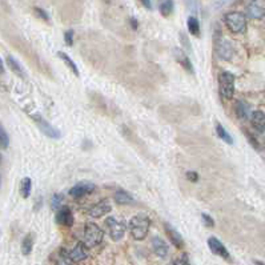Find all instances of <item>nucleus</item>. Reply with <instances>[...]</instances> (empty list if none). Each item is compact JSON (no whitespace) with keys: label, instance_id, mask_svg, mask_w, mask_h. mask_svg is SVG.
I'll return each instance as SVG.
<instances>
[{"label":"nucleus","instance_id":"obj_20","mask_svg":"<svg viewBox=\"0 0 265 265\" xmlns=\"http://www.w3.org/2000/svg\"><path fill=\"white\" fill-rule=\"evenodd\" d=\"M57 56L62 59L63 62H64V64H66V66L68 67V68H70V70H71L76 76H79V68H77V66H76L75 62L72 60L71 57L68 56V55L64 52H57Z\"/></svg>","mask_w":265,"mask_h":265},{"label":"nucleus","instance_id":"obj_29","mask_svg":"<svg viewBox=\"0 0 265 265\" xmlns=\"http://www.w3.org/2000/svg\"><path fill=\"white\" fill-rule=\"evenodd\" d=\"M201 218H203V223L205 224V227H211V228L215 227V221H213V218L211 217V216L203 213V215H201Z\"/></svg>","mask_w":265,"mask_h":265},{"label":"nucleus","instance_id":"obj_13","mask_svg":"<svg viewBox=\"0 0 265 265\" xmlns=\"http://www.w3.org/2000/svg\"><path fill=\"white\" fill-rule=\"evenodd\" d=\"M152 249L157 256H160L161 259H164L168 255V245L160 237H153L152 239Z\"/></svg>","mask_w":265,"mask_h":265},{"label":"nucleus","instance_id":"obj_34","mask_svg":"<svg viewBox=\"0 0 265 265\" xmlns=\"http://www.w3.org/2000/svg\"><path fill=\"white\" fill-rule=\"evenodd\" d=\"M35 11H36V12H38V15H40V16H42L43 19H44V20H48V15L46 14V12H44V11H43L42 8H35Z\"/></svg>","mask_w":265,"mask_h":265},{"label":"nucleus","instance_id":"obj_27","mask_svg":"<svg viewBox=\"0 0 265 265\" xmlns=\"http://www.w3.org/2000/svg\"><path fill=\"white\" fill-rule=\"evenodd\" d=\"M8 144H10V138H8V135L5 132L3 125H0V148L5 149V148L8 147Z\"/></svg>","mask_w":265,"mask_h":265},{"label":"nucleus","instance_id":"obj_1","mask_svg":"<svg viewBox=\"0 0 265 265\" xmlns=\"http://www.w3.org/2000/svg\"><path fill=\"white\" fill-rule=\"evenodd\" d=\"M149 227H151V220L145 215H136L129 221V231L133 239L136 240H143L147 236Z\"/></svg>","mask_w":265,"mask_h":265},{"label":"nucleus","instance_id":"obj_19","mask_svg":"<svg viewBox=\"0 0 265 265\" xmlns=\"http://www.w3.org/2000/svg\"><path fill=\"white\" fill-rule=\"evenodd\" d=\"M31 191H32V180L29 177H24L22 183H20V194L23 196L24 199H28Z\"/></svg>","mask_w":265,"mask_h":265},{"label":"nucleus","instance_id":"obj_16","mask_svg":"<svg viewBox=\"0 0 265 265\" xmlns=\"http://www.w3.org/2000/svg\"><path fill=\"white\" fill-rule=\"evenodd\" d=\"M251 123L259 132H265V115L263 114L261 111H255V112H252Z\"/></svg>","mask_w":265,"mask_h":265},{"label":"nucleus","instance_id":"obj_21","mask_svg":"<svg viewBox=\"0 0 265 265\" xmlns=\"http://www.w3.org/2000/svg\"><path fill=\"white\" fill-rule=\"evenodd\" d=\"M7 64H8V67H10L11 70H12V71H14L16 75L20 76V77H24L23 67L20 66L19 63H18V60H16L15 57H12V56L7 57Z\"/></svg>","mask_w":265,"mask_h":265},{"label":"nucleus","instance_id":"obj_24","mask_svg":"<svg viewBox=\"0 0 265 265\" xmlns=\"http://www.w3.org/2000/svg\"><path fill=\"white\" fill-rule=\"evenodd\" d=\"M188 31L191 32V35H193V36H200V23L199 20L196 19L194 16H191L188 18Z\"/></svg>","mask_w":265,"mask_h":265},{"label":"nucleus","instance_id":"obj_36","mask_svg":"<svg viewBox=\"0 0 265 265\" xmlns=\"http://www.w3.org/2000/svg\"><path fill=\"white\" fill-rule=\"evenodd\" d=\"M181 42L184 43V44H187V40H185V35L184 33H181ZM188 48H190V51L192 49V47H191V44H188Z\"/></svg>","mask_w":265,"mask_h":265},{"label":"nucleus","instance_id":"obj_28","mask_svg":"<svg viewBox=\"0 0 265 265\" xmlns=\"http://www.w3.org/2000/svg\"><path fill=\"white\" fill-rule=\"evenodd\" d=\"M57 265H72L71 257L68 253H66L64 251H62L57 256Z\"/></svg>","mask_w":265,"mask_h":265},{"label":"nucleus","instance_id":"obj_31","mask_svg":"<svg viewBox=\"0 0 265 265\" xmlns=\"http://www.w3.org/2000/svg\"><path fill=\"white\" fill-rule=\"evenodd\" d=\"M62 196H59V194H53V199H52V207L55 209L60 208V201H62Z\"/></svg>","mask_w":265,"mask_h":265},{"label":"nucleus","instance_id":"obj_2","mask_svg":"<svg viewBox=\"0 0 265 265\" xmlns=\"http://www.w3.org/2000/svg\"><path fill=\"white\" fill-rule=\"evenodd\" d=\"M103 237H104V232L101 231V228L97 224H85L84 232H83V242H84L87 248L99 245L100 242L103 241Z\"/></svg>","mask_w":265,"mask_h":265},{"label":"nucleus","instance_id":"obj_17","mask_svg":"<svg viewBox=\"0 0 265 265\" xmlns=\"http://www.w3.org/2000/svg\"><path fill=\"white\" fill-rule=\"evenodd\" d=\"M115 201L120 204V205H129V204L135 203V199H133L132 194L127 192V191L119 190L115 193Z\"/></svg>","mask_w":265,"mask_h":265},{"label":"nucleus","instance_id":"obj_18","mask_svg":"<svg viewBox=\"0 0 265 265\" xmlns=\"http://www.w3.org/2000/svg\"><path fill=\"white\" fill-rule=\"evenodd\" d=\"M217 52L218 56L224 59V60H229L233 55V47L231 46V43H228L227 40H223L220 42L217 47Z\"/></svg>","mask_w":265,"mask_h":265},{"label":"nucleus","instance_id":"obj_15","mask_svg":"<svg viewBox=\"0 0 265 265\" xmlns=\"http://www.w3.org/2000/svg\"><path fill=\"white\" fill-rule=\"evenodd\" d=\"M166 232L168 235V239H169L172 244L177 248H183L184 246V240H183V237L177 231H176L175 228L169 225V224H166Z\"/></svg>","mask_w":265,"mask_h":265},{"label":"nucleus","instance_id":"obj_9","mask_svg":"<svg viewBox=\"0 0 265 265\" xmlns=\"http://www.w3.org/2000/svg\"><path fill=\"white\" fill-rule=\"evenodd\" d=\"M56 221L57 224L64 225V227H71L72 224H73V215H72L70 207L63 205V207L57 209Z\"/></svg>","mask_w":265,"mask_h":265},{"label":"nucleus","instance_id":"obj_37","mask_svg":"<svg viewBox=\"0 0 265 265\" xmlns=\"http://www.w3.org/2000/svg\"><path fill=\"white\" fill-rule=\"evenodd\" d=\"M4 72V66H3V60L0 59V73H3Z\"/></svg>","mask_w":265,"mask_h":265},{"label":"nucleus","instance_id":"obj_22","mask_svg":"<svg viewBox=\"0 0 265 265\" xmlns=\"http://www.w3.org/2000/svg\"><path fill=\"white\" fill-rule=\"evenodd\" d=\"M216 132H217V136L221 139V140H224V142L227 143V144H231V145H232L233 144L232 136L228 133L227 129H225V128H224L220 123L216 124Z\"/></svg>","mask_w":265,"mask_h":265},{"label":"nucleus","instance_id":"obj_25","mask_svg":"<svg viewBox=\"0 0 265 265\" xmlns=\"http://www.w3.org/2000/svg\"><path fill=\"white\" fill-rule=\"evenodd\" d=\"M159 10H160V14L167 18V16L172 15V12L175 10V4H173L172 0H164L160 4V7H159Z\"/></svg>","mask_w":265,"mask_h":265},{"label":"nucleus","instance_id":"obj_14","mask_svg":"<svg viewBox=\"0 0 265 265\" xmlns=\"http://www.w3.org/2000/svg\"><path fill=\"white\" fill-rule=\"evenodd\" d=\"M173 55H175L177 63H180L181 67H183L184 70H187V71L191 72V73H193V66H192V63L190 62L187 53L183 52L180 48H175V49H173Z\"/></svg>","mask_w":265,"mask_h":265},{"label":"nucleus","instance_id":"obj_7","mask_svg":"<svg viewBox=\"0 0 265 265\" xmlns=\"http://www.w3.org/2000/svg\"><path fill=\"white\" fill-rule=\"evenodd\" d=\"M111 203H109V200L104 199V200H100L99 203H96L95 205H92L88 211V215H90L91 217H101V216H104L108 212H111Z\"/></svg>","mask_w":265,"mask_h":265},{"label":"nucleus","instance_id":"obj_23","mask_svg":"<svg viewBox=\"0 0 265 265\" xmlns=\"http://www.w3.org/2000/svg\"><path fill=\"white\" fill-rule=\"evenodd\" d=\"M236 114L237 116L240 119H246L251 114V111H249V105L245 104L244 101H237L236 103Z\"/></svg>","mask_w":265,"mask_h":265},{"label":"nucleus","instance_id":"obj_11","mask_svg":"<svg viewBox=\"0 0 265 265\" xmlns=\"http://www.w3.org/2000/svg\"><path fill=\"white\" fill-rule=\"evenodd\" d=\"M246 16L251 19H263L265 16V8L264 5L260 4L259 1H251L246 5Z\"/></svg>","mask_w":265,"mask_h":265},{"label":"nucleus","instance_id":"obj_38","mask_svg":"<svg viewBox=\"0 0 265 265\" xmlns=\"http://www.w3.org/2000/svg\"><path fill=\"white\" fill-rule=\"evenodd\" d=\"M0 160H1V157H0Z\"/></svg>","mask_w":265,"mask_h":265},{"label":"nucleus","instance_id":"obj_12","mask_svg":"<svg viewBox=\"0 0 265 265\" xmlns=\"http://www.w3.org/2000/svg\"><path fill=\"white\" fill-rule=\"evenodd\" d=\"M68 255H70L73 263H80V261L85 260L88 257V251H87V246H85L84 242L80 241Z\"/></svg>","mask_w":265,"mask_h":265},{"label":"nucleus","instance_id":"obj_3","mask_svg":"<svg viewBox=\"0 0 265 265\" xmlns=\"http://www.w3.org/2000/svg\"><path fill=\"white\" fill-rule=\"evenodd\" d=\"M225 24L229 28V31L233 33H241L245 31L246 28V18L245 15L241 14V12H229V14L225 15Z\"/></svg>","mask_w":265,"mask_h":265},{"label":"nucleus","instance_id":"obj_30","mask_svg":"<svg viewBox=\"0 0 265 265\" xmlns=\"http://www.w3.org/2000/svg\"><path fill=\"white\" fill-rule=\"evenodd\" d=\"M64 39H66L67 46H72L73 44V31H67L64 33Z\"/></svg>","mask_w":265,"mask_h":265},{"label":"nucleus","instance_id":"obj_33","mask_svg":"<svg viewBox=\"0 0 265 265\" xmlns=\"http://www.w3.org/2000/svg\"><path fill=\"white\" fill-rule=\"evenodd\" d=\"M187 177H188V180L191 181H197L199 180V175L196 173V172H192V170H190V172H187Z\"/></svg>","mask_w":265,"mask_h":265},{"label":"nucleus","instance_id":"obj_10","mask_svg":"<svg viewBox=\"0 0 265 265\" xmlns=\"http://www.w3.org/2000/svg\"><path fill=\"white\" fill-rule=\"evenodd\" d=\"M95 187L88 183H80V184H76L70 190V196L75 197V199H81L87 194H90L91 192H94Z\"/></svg>","mask_w":265,"mask_h":265},{"label":"nucleus","instance_id":"obj_6","mask_svg":"<svg viewBox=\"0 0 265 265\" xmlns=\"http://www.w3.org/2000/svg\"><path fill=\"white\" fill-rule=\"evenodd\" d=\"M33 119H35V121L38 123V127L42 129V132L46 135V136H48V138H52V139H59L60 138V132L57 131L56 128L52 127L51 124L48 123L47 120H44V119L40 116V115H36V116H33Z\"/></svg>","mask_w":265,"mask_h":265},{"label":"nucleus","instance_id":"obj_35","mask_svg":"<svg viewBox=\"0 0 265 265\" xmlns=\"http://www.w3.org/2000/svg\"><path fill=\"white\" fill-rule=\"evenodd\" d=\"M140 3H142L144 7H147V8H151L152 4H151V0H140Z\"/></svg>","mask_w":265,"mask_h":265},{"label":"nucleus","instance_id":"obj_8","mask_svg":"<svg viewBox=\"0 0 265 265\" xmlns=\"http://www.w3.org/2000/svg\"><path fill=\"white\" fill-rule=\"evenodd\" d=\"M208 246L209 249H211L216 256H220V257H223L225 260H229V259H231V256H229V252H228L227 248H225L223 242L220 241L218 239H216V237H209Z\"/></svg>","mask_w":265,"mask_h":265},{"label":"nucleus","instance_id":"obj_32","mask_svg":"<svg viewBox=\"0 0 265 265\" xmlns=\"http://www.w3.org/2000/svg\"><path fill=\"white\" fill-rule=\"evenodd\" d=\"M245 133H246V138H248V140L251 142L252 145H253V147H255L256 149H260V144H259V142H257V140H256V139L253 138V136H252V135L249 132H245Z\"/></svg>","mask_w":265,"mask_h":265},{"label":"nucleus","instance_id":"obj_5","mask_svg":"<svg viewBox=\"0 0 265 265\" xmlns=\"http://www.w3.org/2000/svg\"><path fill=\"white\" fill-rule=\"evenodd\" d=\"M105 228H107V231H108L111 239L115 240V241L121 240L124 236V233H125V229H127L125 223L116 217L107 218V220H105Z\"/></svg>","mask_w":265,"mask_h":265},{"label":"nucleus","instance_id":"obj_26","mask_svg":"<svg viewBox=\"0 0 265 265\" xmlns=\"http://www.w3.org/2000/svg\"><path fill=\"white\" fill-rule=\"evenodd\" d=\"M33 246V236L32 235H28V236L24 237L23 244H22V252L24 255H29L31 251H32Z\"/></svg>","mask_w":265,"mask_h":265},{"label":"nucleus","instance_id":"obj_4","mask_svg":"<svg viewBox=\"0 0 265 265\" xmlns=\"http://www.w3.org/2000/svg\"><path fill=\"white\" fill-rule=\"evenodd\" d=\"M218 88L224 99H232L235 95V76L229 72H221L218 75Z\"/></svg>","mask_w":265,"mask_h":265}]
</instances>
